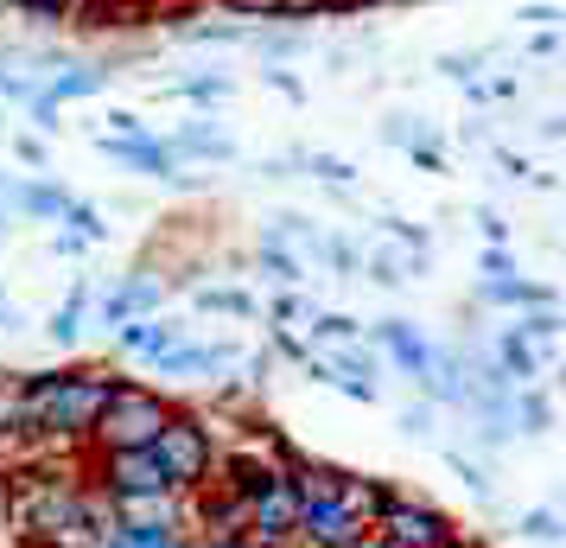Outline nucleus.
I'll return each instance as SVG.
<instances>
[{
    "label": "nucleus",
    "instance_id": "51",
    "mask_svg": "<svg viewBox=\"0 0 566 548\" xmlns=\"http://www.w3.org/2000/svg\"><path fill=\"white\" fill-rule=\"evenodd\" d=\"M363 7H382V0H325V13H363Z\"/></svg>",
    "mask_w": 566,
    "mask_h": 548
},
{
    "label": "nucleus",
    "instance_id": "22",
    "mask_svg": "<svg viewBox=\"0 0 566 548\" xmlns=\"http://www.w3.org/2000/svg\"><path fill=\"white\" fill-rule=\"evenodd\" d=\"M57 230H71L83 242V249H96V242H108V217L96 205H83V198H71V210L57 217Z\"/></svg>",
    "mask_w": 566,
    "mask_h": 548
},
{
    "label": "nucleus",
    "instance_id": "47",
    "mask_svg": "<svg viewBox=\"0 0 566 548\" xmlns=\"http://www.w3.org/2000/svg\"><path fill=\"white\" fill-rule=\"evenodd\" d=\"M515 20H528V27H541V32H547V27H560L566 13H560V7H522Z\"/></svg>",
    "mask_w": 566,
    "mask_h": 548
},
{
    "label": "nucleus",
    "instance_id": "29",
    "mask_svg": "<svg viewBox=\"0 0 566 548\" xmlns=\"http://www.w3.org/2000/svg\"><path fill=\"white\" fill-rule=\"evenodd\" d=\"M318 256L332 261V275H344V281H363L357 268H363V256L344 242V236H318Z\"/></svg>",
    "mask_w": 566,
    "mask_h": 548
},
{
    "label": "nucleus",
    "instance_id": "32",
    "mask_svg": "<svg viewBox=\"0 0 566 548\" xmlns=\"http://www.w3.org/2000/svg\"><path fill=\"white\" fill-rule=\"evenodd\" d=\"M274 20H281V27H306V20H325V0H281V7H274Z\"/></svg>",
    "mask_w": 566,
    "mask_h": 548
},
{
    "label": "nucleus",
    "instance_id": "10",
    "mask_svg": "<svg viewBox=\"0 0 566 548\" xmlns=\"http://www.w3.org/2000/svg\"><path fill=\"white\" fill-rule=\"evenodd\" d=\"M490 364H496V376H503V383H510V390H528V383H541V376H547V358H541L535 344L522 339V332H515V325H496V339H490V351H484Z\"/></svg>",
    "mask_w": 566,
    "mask_h": 548
},
{
    "label": "nucleus",
    "instance_id": "12",
    "mask_svg": "<svg viewBox=\"0 0 566 548\" xmlns=\"http://www.w3.org/2000/svg\"><path fill=\"white\" fill-rule=\"evenodd\" d=\"M235 358H242L235 344H172V351L154 358V376H217V370H230Z\"/></svg>",
    "mask_w": 566,
    "mask_h": 548
},
{
    "label": "nucleus",
    "instance_id": "37",
    "mask_svg": "<svg viewBox=\"0 0 566 548\" xmlns=\"http://www.w3.org/2000/svg\"><path fill=\"white\" fill-rule=\"evenodd\" d=\"M268 313H274V325H286V319H306L312 307H306L293 288H286V293H274V300H268Z\"/></svg>",
    "mask_w": 566,
    "mask_h": 548
},
{
    "label": "nucleus",
    "instance_id": "30",
    "mask_svg": "<svg viewBox=\"0 0 566 548\" xmlns=\"http://www.w3.org/2000/svg\"><path fill=\"white\" fill-rule=\"evenodd\" d=\"M13 58H20V52H7V58H0V96H7V103H32V96H39V77L13 71Z\"/></svg>",
    "mask_w": 566,
    "mask_h": 548
},
{
    "label": "nucleus",
    "instance_id": "41",
    "mask_svg": "<svg viewBox=\"0 0 566 548\" xmlns=\"http://www.w3.org/2000/svg\"><path fill=\"white\" fill-rule=\"evenodd\" d=\"M439 71H446L452 83H478V58H459V52H446V58H439Z\"/></svg>",
    "mask_w": 566,
    "mask_h": 548
},
{
    "label": "nucleus",
    "instance_id": "24",
    "mask_svg": "<svg viewBox=\"0 0 566 548\" xmlns=\"http://www.w3.org/2000/svg\"><path fill=\"white\" fill-rule=\"evenodd\" d=\"M300 173H306V179H325V185H337V192H344V185H357V166H350V159H337V154H318V147H312V154H300Z\"/></svg>",
    "mask_w": 566,
    "mask_h": 548
},
{
    "label": "nucleus",
    "instance_id": "14",
    "mask_svg": "<svg viewBox=\"0 0 566 548\" xmlns=\"http://www.w3.org/2000/svg\"><path fill=\"white\" fill-rule=\"evenodd\" d=\"M166 147H172V159H217V166H230L235 159V141L230 134H217V128H205V122H185L179 134H166Z\"/></svg>",
    "mask_w": 566,
    "mask_h": 548
},
{
    "label": "nucleus",
    "instance_id": "55",
    "mask_svg": "<svg viewBox=\"0 0 566 548\" xmlns=\"http://www.w3.org/2000/svg\"><path fill=\"white\" fill-rule=\"evenodd\" d=\"M357 548H388V542H376V536H363V542Z\"/></svg>",
    "mask_w": 566,
    "mask_h": 548
},
{
    "label": "nucleus",
    "instance_id": "46",
    "mask_svg": "<svg viewBox=\"0 0 566 548\" xmlns=\"http://www.w3.org/2000/svg\"><path fill=\"white\" fill-rule=\"evenodd\" d=\"M261 83H274V90H281V96H293V103L306 96V83L293 77V71H261Z\"/></svg>",
    "mask_w": 566,
    "mask_h": 548
},
{
    "label": "nucleus",
    "instance_id": "15",
    "mask_svg": "<svg viewBox=\"0 0 566 548\" xmlns=\"http://www.w3.org/2000/svg\"><path fill=\"white\" fill-rule=\"evenodd\" d=\"M357 275H369L376 288H408V281H420V275H427V261H420V256H401V249L388 242V249H369V256H363Z\"/></svg>",
    "mask_w": 566,
    "mask_h": 548
},
{
    "label": "nucleus",
    "instance_id": "57",
    "mask_svg": "<svg viewBox=\"0 0 566 548\" xmlns=\"http://www.w3.org/2000/svg\"><path fill=\"white\" fill-rule=\"evenodd\" d=\"M0 307H7V293H0Z\"/></svg>",
    "mask_w": 566,
    "mask_h": 548
},
{
    "label": "nucleus",
    "instance_id": "21",
    "mask_svg": "<svg viewBox=\"0 0 566 548\" xmlns=\"http://www.w3.org/2000/svg\"><path fill=\"white\" fill-rule=\"evenodd\" d=\"M357 339H363V319H350V313H318V307L306 313V344H357Z\"/></svg>",
    "mask_w": 566,
    "mask_h": 548
},
{
    "label": "nucleus",
    "instance_id": "26",
    "mask_svg": "<svg viewBox=\"0 0 566 548\" xmlns=\"http://www.w3.org/2000/svg\"><path fill=\"white\" fill-rule=\"evenodd\" d=\"M191 300H198L205 313H235V319L255 313V293H242V288H198Z\"/></svg>",
    "mask_w": 566,
    "mask_h": 548
},
{
    "label": "nucleus",
    "instance_id": "48",
    "mask_svg": "<svg viewBox=\"0 0 566 548\" xmlns=\"http://www.w3.org/2000/svg\"><path fill=\"white\" fill-rule=\"evenodd\" d=\"M32 122H39L45 134H57V128H64V122H57V103H45V96H32Z\"/></svg>",
    "mask_w": 566,
    "mask_h": 548
},
{
    "label": "nucleus",
    "instance_id": "1",
    "mask_svg": "<svg viewBox=\"0 0 566 548\" xmlns=\"http://www.w3.org/2000/svg\"><path fill=\"white\" fill-rule=\"evenodd\" d=\"M108 376L103 370H32L13 390V421L39 427L45 441H90V421L103 409Z\"/></svg>",
    "mask_w": 566,
    "mask_h": 548
},
{
    "label": "nucleus",
    "instance_id": "42",
    "mask_svg": "<svg viewBox=\"0 0 566 548\" xmlns=\"http://www.w3.org/2000/svg\"><path fill=\"white\" fill-rule=\"evenodd\" d=\"M217 7H230V13H242V20H274L281 0H217Z\"/></svg>",
    "mask_w": 566,
    "mask_h": 548
},
{
    "label": "nucleus",
    "instance_id": "25",
    "mask_svg": "<svg viewBox=\"0 0 566 548\" xmlns=\"http://www.w3.org/2000/svg\"><path fill=\"white\" fill-rule=\"evenodd\" d=\"M382 236L401 249V256H420V261L433 256V236L420 230V224H408V217H382Z\"/></svg>",
    "mask_w": 566,
    "mask_h": 548
},
{
    "label": "nucleus",
    "instance_id": "36",
    "mask_svg": "<svg viewBox=\"0 0 566 548\" xmlns=\"http://www.w3.org/2000/svg\"><path fill=\"white\" fill-rule=\"evenodd\" d=\"M478 268H484V281H503V275H515V256L503 242H490L484 256H478Z\"/></svg>",
    "mask_w": 566,
    "mask_h": 548
},
{
    "label": "nucleus",
    "instance_id": "44",
    "mask_svg": "<svg viewBox=\"0 0 566 548\" xmlns=\"http://www.w3.org/2000/svg\"><path fill=\"white\" fill-rule=\"evenodd\" d=\"M103 134H147V122H140L134 108H108V128Z\"/></svg>",
    "mask_w": 566,
    "mask_h": 548
},
{
    "label": "nucleus",
    "instance_id": "16",
    "mask_svg": "<svg viewBox=\"0 0 566 548\" xmlns=\"http://www.w3.org/2000/svg\"><path fill=\"white\" fill-rule=\"evenodd\" d=\"M13 210H20V217H39V224H57V217L71 210V192H64L57 179H20Z\"/></svg>",
    "mask_w": 566,
    "mask_h": 548
},
{
    "label": "nucleus",
    "instance_id": "8",
    "mask_svg": "<svg viewBox=\"0 0 566 548\" xmlns=\"http://www.w3.org/2000/svg\"><path fill=\"white\" fill-rule=\"evenodd\" d=\"M96 147H103L115 166H134V173H147V179H172V173H185L159 134H103L96 128Z\"/></svg>",
    "mask_w": 566,
    "mask_h": 548
},
{
    "label": "nucleus",
    "instance_id": "31",
    "mask_svg": "<svg viewBox=\"0 0 566 548\" xmlns=\"http://www.w3.org/2000/svg\"><path fill=\"white\" fill-rule=\"evenodd\" d=\"M446 466L459 472V485H464V492H471V497H484V504H490V472L478 466V459H464L459 446H452V453H446Z\"/></svg>",
    "mask_w": 566,
    "mask_h": 548
},
{
    "label": "nucleus",
    "instance_id": "39",
    "mask_svg": "<svg viewBox=\"0 0 566 548\" xmlns=\"http://www.w3.org/2000/svg\"><path fill=\"white\" fill-rule=\"evenodd\" d=\"M401 434H433V402L420 395L413 409H401Z\"/></svg>",
    "mask_w": 566,
    "mask_h": 548
},
{
    "label": "nucleus",
    "instance_id": "23",
    "mask_svg": "<svg viewBox=\"0 0 566 548\" xmlns=\"http://www.w3.org/2000/svg\"><path fill=\"white\" fill-rule=\"evenodd\" d=\"M261 268H268V281H281V288H300V281H306V261L293 256L286 242H261Z\"/></svg>",
    "mask_w": 566,
    "mask_h": 548
},
{
    "label": "nucleus",
    "instance_id": "54",
    "mask_svg": "<svg viewBox=\"0 0 566 548\" xmlns=\"http://www.w3.org/2000/svg\"><path fill=\"white\" fill-rule=\"evenodd\" d=\"M205 548H255L249 536H223V542H205Z\"/></svg>",
    "mask_w": 566,
    "mask_h": 548
},
{
    "label": "nucleus",
    "instance_id": "19",
    "mask_svg": "<svg viewBox=\"0 0 566 548\" xmlns=\"http://www.w3.org/2000/svg\"><path fill=\"white\" fill-rule=\"evenodd\" d=\"M510 325H515V332H522L528 344H535V351L547 358V364L560 358V332H566L560 307H528V313H522V319H510Z\"/></svg>",
    "mask_w": 566,
    "mask_h": 548
},
{
    "label": "nucleus",
    "instance_id": "50",
    "mask_svg": "<svg viewBox=\"0 0 566 548\" xmlns=\"http://www.w3.org/2000/svg\"><path fill=\"white\" fill-rule=\"evenodd\" d=\"M108 7H128V0H71L77 20H96V13H108Z\"/></svg>",
    "mask_w": 566,
    "mask_h": 548
},
{
    "label": "nucleus",
    "instance_id": "9",
    "mask_svg": "<svg viewBox=\"0 0 566 548\" xmlns=\"http://www.w3.org/2000/svg\"><path fill=\"white\" fill-rule=\"evenodd\" d=\"M108 344H115V358H147V364H154L159 351L185 344V325L166 319V313H140V319H122V325L108 332Z\"/></svg>",
    "mask_w": 566,
    "mask_h": 548
},
{
    "label": "nucleus",
    "instance_id": "38",
    "mask_svg": "<svg viewBox=\"0 0 566 548\" xmlns=\"http://www.w3.org/2000/svg\"><path fill=\"white\" fill-rule=\"evenodd\" d=\"M408 159L420 166V173H446V154H439V141H433V134H427V141H413Z\"/></svg>",
    "mask_w": 566,
    "mask_h": 548
},
{
    "label": "nucleus",
    "instance_id": "5",
    "mask_svg": "<svg viewBox=\"0 0 566 548\" xmlns=\"http://www.w3.org/2000/svg\"><path fill=\"white\" fill-rule=\"evenodd\" d=\"M13 517H20V529L27 536H71V529H83V497L71 492V485H57V478H32L27 492L13 497Z\"/></svg>",
    "mask_w": 566,
    "mask_h": 548
},
{
    "label": "nucleus",
    "instance_id": "49",
    "mask_svg": "<svg viewBox=\"0 0 566 548\" xmlns=\"http://www.w3.org/2000/svg\"><path fill=\"white\" fill-rule=\"evenodd\" d=\"M528 52H535V58H554V52H560V27L535 32V39H528Z\"/></svg>",
    "mask_w": 566,
    "mask_h": 548
},
{
    "label": "nucleus",
    "instance_id": "40",
    "mask_svg": "<svg viewBox=\"0 0 566 548\" xmlns=\"http://www.w3.org/2000/svg\"><path fill=\"white\" fill-rule=\"evenodd\" d=\"M268 351H274V358H293V364H306L312 358V344L293 339V332H281V325H274V344H268Z\"/></svg>",
    "mask_w": 566,
    "mask_h": 548
},
{
    "label": "nucleus",
    "instance_id": "20",
    "mask_svg": "<svg viewBox=\"0 0 566 548\" xmlns=\"http://www.w3.org/2000/svg\"><path fill=\"white\" fill-rule=\"evenodd\" d=\"M510 427H522V434H547V427H554V402H547L541 383L510 395Z\"/></svg>",
    "mask_w": 566,
    "mask_h": 548
},
{
    "label": "nucleus",
    "instance_id": "56",
    "mask_svg": "<svg viewBox=\"0 0 566 548\" xmlns=\"http://www.w3.org/2000/svg\"><path fill=\"white\" fill-rule=\"evenodd\" d=\"M0 236H7V210H0Z\"/></svg>",
    "mask_w": 566,
    "mask_h": 548
},
{
    "label": "nucleus",
    "instance_id": "28",
    "mask_svg": "<svg viewBox=\"0 0 566 548\" xmlns=\"http://www.w3.org/2000/svg\"><path fill=\"white\" fill-rule=\"evenodd\" d=\"M179 39H191V45H242L249 27H230V20H198V27H179Z\"/></svg>",
    "mask_w": 566,
    "mask_h": 548
},
{
    "label": "nucleus",
    "instance_id": "7",
    "mask_svg": "<svg viewBox=\"0 0 566 548\" xmlns=\"http://www.w3.org/2000/svg\"><path fill=\"white\" fill-rule=\"evenodd\" d=\"M103 492L108 497H166L172 492V478L159 472L154 446H128V453H103Z\"/></svg>",
    "mask_w": 566,
    "mask_h": 548
},
{
    "label": "nucleus",
    "instance_id": "35",
    "mask_svg": "<svg viewBox=\"0 0 566 548\" xmlns=\"http://www.w3.org/2000/svg\"><path fill=\"white\" fill-rule=\"evenodd\" d=\"M20 13H32L39 27H64L71 20V0H20Z\"/></svg>",
    "mask_w": 566,
    "mask_h": 548
},
{
    "label": "nucleus",
    "instance_id": "13",
    "mask_svg": "<svg viewBox=\"0 0 566 548\" xmlns=\"http://www.w3.org/2000/svg\"><path fill=\"white\" fill-rule=\"evenodd\" d=\"M108 77H115L108 64H64V71H52V77L39 83V96L64 108V103H83V96H103Z\"/></svg>",
    "mask_w": 566,
    "mask_h": 548
},
{
    "label": "nucleus",
    "instance_id": "34",
    "mask_svg": "<svg viewBox=\"0 0 566 548\" xmlns=\"http://www.w3.org/2000/svg\"><path fill=\"white\" fill-rule=\"evenodd\" d=\"M179 96H191V103H223L230 96V77H191V83H179Z\"/></svg>",
    "mask_w": 566,
    "mask_h": 548
},
{
    "label": "nucleus",
    "instance_id": "17",
    "mask_svg": "<svg viewBox=\"0 0 566 548\" xmlns=\"http://www.w3.org/2000/svg\"><path fill=\"white\" fill-rule=\"evenodd\" d=\"M478 300H490V307H560V293L541 288V281H522V275H503V281H484L478 288Z\"/></svg>",
    "mask_w": 566,
    "mask_h": 548
},
{
    "label": "nucleus",
    "instance_id": "45",
    "mask_svg": "<svg viewBox=\"0 0 566 548\" xmlns=\"http://www.w3.org/2000/svg\"><path fill=\"white\" fill-rule=\"evenodd\" d=\"M496 166H503V179H515V185H522L528 173H535V166H528L522 154H510V147H496Z\"/></svg>",
    "mask_w": 566,
    "mask_h": 548
},
{
    "label": "nucleus",
    "instance_id": "11",
    "mask_svg": "<svg viewBox=\"0 0 566 548\" xmlns=\"http://www.w3.org/2000/svg\"><path fill=\"white\" fill-rule=\"evenodd\" d=\"M376 358H388V364L401 370V376H413V383H427L433 344L420 339V325H413V319H382V325H376Z\"/></svg>",
    "mask_w": 566,
    "mask_h": 548
},
{
    "label": "nucleus",
    "instance_id": "27",
    "mask_svg": "<svg viewBox=\"0 0 566 548\" xmlns=\"http://www.w3.org/2000/svg\"><path fill=\"white\" fill-rule=\"evenodd\" d=\"M515 536H528V542H560L566 536V523H560V510H522V517H515Z\"/></svg>",
    "mask_w": 566,
    "mask_h": 548
},
{
    "label": "nucleus",
    "instance_id": "43",
    "mask_svg": "<svg viewBox=\"0 0 566 548\" xmlns=\"http://www.w3.org/2000/svg\"><path fill=\"white\" fill-rule=\"evenodd\" d=\"M478 230H484L490 242H503V249H510V224H503V217H496L490 205H478Z\"/></svg>",
    "mask_w": 566,
    "mask_h": 548
},
{
    "label": "nucleus",
    "instance_id": "52",
    "mask_svg": "<svg viewBox=\"0 0 566 548\" xmlns=\"http://www.w3.org/2000/svg\"><path fill=\"white\" fill-rule=\"evenodd\" d=\"M566 134V115H541V141H560Z\"/></svg>",
    "mask_w": 566,
    "mask_h": 548
},
{
    "label": "nucleus",
    "instance_id": "53",
    "mask_svg": "<svg viewBox=\"0 0 566 548\" xmlns=\"http://www.w3.org/2000/svg\"><path fill=\"white\" fill-rule=\"evenodd\" d=\"M13 192H20V179H13V173H0V210H13Z\"/></svg>",
    "mask_w": 566,
    "mask_h": 548
},
{
    "label": "nucleus",
    "instance_id": "2",
    "mask_svg": "<svg viewBox=\"0 0 566 548\" xmlns=\"http://www.w3.org/2000/svg\"><path fill=\"white\" fill-rule=\"evenodd\" d=\"M172 421V402L166 390H147V383H128V376H108V395L96 421H90V441L96 453H128V446H154V434Z\"/></svg>",
    "mask_w": 566,
    "mask_h": 548
},
{
    "label": "nucleus",
    "instance_id": "6",
    "mask_svg": "<svg viewBox=\"0 0 566 548\" xmlns=\"http://www.w3.org/2000/svg\"><path fill=\"white\" fill-rule=\"evenodd\" d=\"M166 307V275H154V268H128L115 288L96 300V325L103 332H115L122 319H140V313H159Z\"/></svg>",
    "mask_w": 566,
    "mask_h": 548
},
{
    "label": "nucleus",
    "instance_id": "33",
    "mask_svg": "<svg viewBox=\"0 0 566 548\" xmlns=\"http://www.w3.org/2000/svg\"><path fill=\"white\" fill-rule=\"evenodd\" d=\"M7 147H13V159H20V166H32V173H45V141H39V134H13V141H7Z\"/></svg>",
    "mask_w": 566,
    "mask_h": 548
},
{
    "label": "nucleus",
    "instance_id": "4",
    "mask_svg": "<svg viewBox=\"0 0 566 548\" xmlns=\"http://www.w3.org/2000/svg\"><path fill=\"white\" fill-rule=\"evenodd\" d=\"M376 542L388 548H459V523L433 510V504H420V497H395L382 517H376Z\"/></svg>",
    "mask_w": 566,
    "mask_h": 548
},
{
    "label": "nucleus",
    "instance_id": "3",
    "mask_svg": "<svg viewBox=\"0 0 566 548\" xmlns=\"http://www.w3.org/2000/svg\"><path fill=\"white\" fill-rule=\"evenodd\" d=\"M154 459L159 472L172 478V492H198L210 472H217V446H210V427L198 415L172 409V421L154 434Z\"/></svg>",
    "mask_w": 566,
    "mask_h": 548
},
{
    "label": "nucleus",
    "instance_id": "18",
    "mask_svg": "<svg viewBox=\"0 0 566 548\" xmlns=\"http://www.w3.org/2000/svg\"><path fill=\"white\" fill-rule=\"evenodd\" d=\"M90 300H96V293H90V281H77V288H71V300H64V307H57V313L45 319V339H52L57 351H71V344L83 339V319H90Z\"/></svg>",
    "mask_w": 566,
    "mask_h": 548
}]
</instances>
